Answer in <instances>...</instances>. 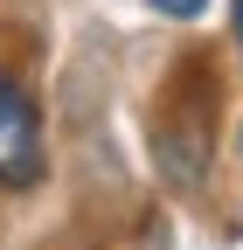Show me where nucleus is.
I'll list each match as a JSON object with an SVG mask.
<instances>
[{"label": "nucleus", "instance_id": "1", "mask_svg": "<svg viewBox=\"0 0 243 250\" xmlns=\"http://www.w3.org/2000/svg\"><path fill=\"white\" fill-rule=\"evenodd\" d=\"M153 153H160V167L181 188L216 160V62H208V56H181V70L160 83Z\"/></svg>", "mask_w": 243, "mask_h": 250}, {"label": "nucleus", "instance_id": "2", "mask_svg": "<svg viewBox=\"0 0 243 250\" xmlns=\"http://www.w3.org/2000/svg\"><path fill=\"white\" fill-rule=\"evenodd\" d=\"M42 167H49V125H42V104L28 98V83L0 62V195L35 188Z\"/></svg>", "mask_w": 243, "mask_h": 250}, {"label": "nucleus", "instance_id": "3", "mask_svg": "<svg viewBox=\"0 0 243 250\" xmlns=\"http://www.w3.org/2000/svg\"><path fill=\"white\" fill-rule=\"evenodd\" d=\"M146 7H160L167 21H202V14H208V0H146Z\"/></svg>", "mask_w": 243, "mask_h": 250}, {"label": "nucleus", "instance_id": "4", "mask_svg": "<svg viewBox=\"0 0 243 250\" xmlns=\"http://www.w3.org/2000/svg\"><path fill=\"white\" fill-rule=\"evenodd\" d=\"M229 28H236V42H243V0H229Z\"/></svg>", "mask_w": 243, "mask_h": 250}]
</instances>
